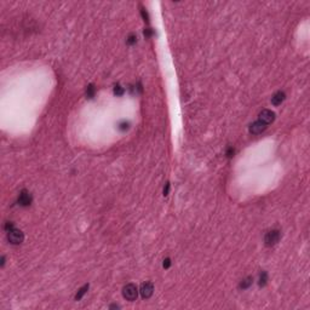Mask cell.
Segmentation results:
<instances>
[{
	"mask_svg": "<svg viewBox=\"0 0 310 310\" xmlns=\"http://www.w3.org/2000/svg\"><path fill=\"white\" fill-rule=\"evenodd\" d=\"M122 296L125 299L130 300V302H133L136 300L137 296H138V290H137V286L135 284H127L124 288H122Z\"/></svg>",
	"mask_w": 310,
	"mask_h": 310,
	"instance_id": "obj_1",
	"label": "cell"
},
{
	"mask_svg": "<svg viewBox=\"0 0 310 310\" xmlns=\"http://www.w3.org/2000/svg\"><path fill=\"white\" fill-rule=\"evenodd\" d=\"M280 237H281V232H279V230H276V229L270 230V232H267L265 236H264V244H265V246L271 247V246H274V245H276L279 242Z\"/></svg>",
	"mask_w": 310,
	"mask_h": 310,
	"instance_id": "obj_2",
	"label": "cell"
},
{
	"mask_svg": "<svg viewBox=\"0 0 310 310\" xmlns=\"http://www.w3.org/2000/svg\"><path fill=\"white\" fill-rule=\"evenodd\" d=\"M7 240L12 245H19V244L23 242L24 235H23V232H21V230L14 228L12 230H10V232H7Z\"/></svg>",
	"mask_w": 310,
	"mask_h": 310,
	"instance_id": "obj_3",
	"label": "cell"
},
{
	"mask_svg": "<svg viewBox=\"0 0 310 310\" xmlns=\"http://www.w3.org/2000/svg\"><path fill=\"white\" fill-rule=\"evenodd\" d=\"M274 120H275V113L271 112V110H269V109H263V110L259 113V121L264 122L265 125L271 124Z\"/></svg>",
	"mask_w": 310,
	"mask_h": 310,
	"instance_id": "obj_4",
	"label": "cell"
},
{
	"mask_svg": "<svg viewBox=\"0 0 310 310\" xmlns=\"http://www.w3.org/2000/svg\"><path fill=\"white\" fill-rule=\"evenodd\" d=\"M139 292H141L142 298L148 299V298L152 297V294H153V292H154V286H153L152 282H144V284H142Z\"/></svg>",
	"mask_w": 310,
	"mask_h": 310,
	"instance_id": "obj_5",
	"label": "cell"
},
{
	"mask_svg": "<svg viewBox=\"0 0 310 310\" xmlns=\"http://www.w3.org/2000/svg\"><path fill=\"white\" fill-rule=\"evenodd\" d=\"M32 202V195L27 190H22L18 195V205L26 207V206H29Z\"/></svg>",
	"mask_w": 310,
	"mask_h": 310,
	"instance_id": "obj_6",
	"label": "cell"
},
{
	"mask_svg": "<svg viewBox=\"0 0 310 310\" xmlns=\"http://www.w3.org/2000/svg\"><path fill=\"white\" fill-rule=\"evenodd\" d=\"M267 129V125L262 121H254L253 124L250 125V132L252 135H258V133H262L264 130Z\"/></svg>",
	"mask_w": 310,
	"mask_h": 310,
	"instance_id": "obj_7",
	"label": "cell"
},
{
	"mask_svg": "<svg viewBox=\"0 0 310 310\" xmlns=\"http://www.w3.org/2000/svg\"><path fill=\"white\" fill-rule=\"evenodd\" d=\"M285 98H286L285 92H282V91H277L274 96L271 97V103H272L274 105H280V104L285 101Z\"/></svg>",
	"mask_w": 310,
	"mask_h": 310,
	"instance_id": "obj_8",
	"label": "cell"
},
{
	"mask_svg": "<svg viewBox=\"0 0 310 310\" xmlns=\"http://www.w3.org/2000/svg\"><path fill=\"white\" fill-rule=\"evenodd\" d=\"M252 282H253V279H252L251 276H248V277L244 279V280H242V281L240 282L239 287H240V288H242V290H246V288H248V287L251 286Z\"/></svg>",
	"mask_w": 310,
	"mask_h": 310,
	"instance_id": "obj_9",
	"label": "cell"
},
{
	"mask_svg": "<svg viewBox=\"0 0 310 310\" xmlns=\"http://www.w3.org/2000/svg\"><path fill=\"white\" fill-rule=\"evenodd\" d=\"M267 282H268V274H267V271H262L259 274V282H258V285L260 287H264L267 285Z\"/></svg>",
	"mask_w": 310,
	"mask_h": 310,
	"instance_id": "obj_10",
	"label": "cell"
},
{
	"mask_svg": "<svg viewBox=\"0 0 310 310\" xmlns=\"http://www.w3.org/2000/svg\"><path fill=\"white\" fill-rule=\"evenodd\" d=\"M95 93H96L95 85H93V84H90V85L86 87V97H87L89 99H91V98L95 97Z\"/></svg>",
	"mask_w": 310,
	"mask_h": 310,
	"instance_id": "obj_11",
	"label": "cell"
},
{
	"mask_svg": "<svg viewBox=\"0 0 310 310\" xmlns=\"http://www.w3.org/2000/svg\"><path fill=\"white\" fill-rule=\"evenodd\" d=\"M87 290H89V284H86V285H84L80 290L78 291V293H77V296H75V300H80L82 297H84V294L87 292Z\"/></svg>",
	"mask_w": 310,
	"mask_h": 310,
	"instance_id": "obj_12",
	"label": "cell"
},
{
	"mask_svg": "<svg viewBox=\"0 0 310 310\" xmlns=\"http://www.w3.org/2000/svg\"><path fill=\"white\" fill-rule=\"evenodd\" d=\"M124 92H125V90H124V87H121L120 85H115V86H114V95H116V96H122Z\"/></svg>",
	"mask_w": 310,
	"mask_h": 310,
	"instance_id": "obj_13",
	"label": "cell"
},
{
	"mask_svg": "<svg viewBox=\"0 0 310 310\" xmlns=\"http://www.w3.org/2000/svg\"><path fill=\"white\" fill-rule=\"evenodd\" d=\"M127 44L129 45H133V44H136V41H137V37H136L135 34H130L129 37H127Z\"/></svg>",
	"mask_w": 310,
	"mask_h": 310,
	"instance_id": "obj_14",
	"label": "cell"
},
{
	"mask_svg": "<svg viewBox=\"0 0 310 310\" xmlns=\"http://www.w3.org/2000/svg\"><path fill=\"white\" fill-rule=\"evenodd\" d=\"M143 34H144L145 38H152V37L154 35V32H153L150 28H145L144 32H143Z\"/></svg>",
	"mask_w": 310,
	"mask_h": 310,
	"instance_id": "obj_15",
	"label": "cell"
},
{
	"mask_svg": "<svg viewBox=\"0 0 310 310\" xmlns=\"http://www.w3.org/2000/svg\"><path fill=\"white\" fill-rule=\"evenodd\" d=\"M234 154H235V149H234L232 147H229V148L227 149V153H225V155H227L228 157H232Z\"/></svg>",
	"mask_w": 310,
	"mask_h": 310,
	"instance_id": "obj_16",
	"label": "cell"
},
{
	"mask_svg": "<svg viewBox=\"0 0 310 310\" xmlns=\"http://www.w3.org/2000/svg\"><path fill=\"white\" fill-rule=\"evenodd\" d=\"M141 15H142V17L144 18V21L149 22V15H148V12H147L144 9H142V10H141Z\"/></svg>",
	"mask_w": 310,
	"mask_h": 310,
	"instance_id": "obj_17",
	"label": "cell"
},
{
	"mask_svg": "<svg viewBox=\"0 0 310 310\" xmlns=\"http://www.w3.org/2000/svg\"><path fill=\"white\" fill-rule=\"evenodd\" d=\"M12 229H14V224H12L11 222H7V223L5 224V230L9 232L10 230H12Z\"/></svg>",
	"mask_w": 310,
	"mask_h": 310,
	"instance_id": "obj_18",
	"label": "cell"
},
{
	"mask_svg": "<svg viewBox=\"0 0 310 310\" xmlns=\"http://www.w3.org/2000/svg\"><path fill=\"white\" fill-rule=\"evenodd\" d=\"M162 265H164L165 269L170 268V265H171V259H170V258H166V259L164 260V264H162Z\"/></svg>",
	"mask_w": 310,
	"mask_h": 310,
	"instance_id": "obj_19",
	"label": "cell"
},
{
	"mask_svg": "<svg viewBox=\"0 0 310 310\" xmlns=\"http://www.w3.org/2000/svg\"><path fill=\"white\" fill-rule=\"evenodd\" d=\"M169 190H170V183L167 182L166 185H165V188H164V196H167V195H169Z\"/></svg>",
	"mask_w": 310,
	"mask_h": 310,
	"instance_id": "obj_20",
	"label": "cell"
},
{
	"mask_svg": "<svg viewBox=\"0 0 310 310\" xmlns=\"http://www.w3.org/2000/svg\"><path fill=\"white\" fill-rule=\"evenodd\" d=\"M119 129H120V130H126V129H129V122H122V124L120 125Z\"/></svg>",
	"mask_w": 310,
	"mask_h": 310,
	"instance_id": "obj_21",
	"label": "cell"
}]
</instances>
